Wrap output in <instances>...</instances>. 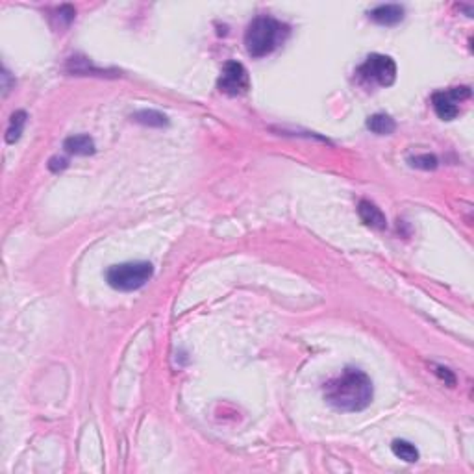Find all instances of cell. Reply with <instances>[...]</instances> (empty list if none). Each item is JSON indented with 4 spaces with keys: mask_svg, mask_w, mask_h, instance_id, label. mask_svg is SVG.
<instances>
[{
    "mask_svg": "<svg viewBox=\"0 0 474 474\" xmlns=\"http://www.w3.org/2000/svg\"><path fill=\"white\" fill-rule=\"evenodd\" d=\"M324 399L339 411H361L372 400V382L363 370L348 367L343 370L341 376L324 386Z\"/></svg>",
    "mask_w": 474,
    "mask_h": 474,
    "instance_id": "1",
    "label": "cell"
},
{
    "mask_svg": "<svg viewBox=\"0 0 474 474\" xmlns=\"http://www.w3.org/2000/svg\"><path fill=\"white\" fill-rule=\"evenodd\" d=\"M290 35V26L269 15H260L247 26L245 48L252 58H263L276 50Z\"/></svg>",
    "mask_w": 474,
    "mask_h": 474,
    "instance_id": "2",
    "label": "cell"
},
{
    "mask_svg": "<svg viewBox=\"0 0 474 474\" xmlns=\"http://www.w3.org/2000/svg\"><path fill=\"white\" fill-rule=\"evenodd\" d=\"M154 274L149 261H128L121 265H113L106 272V280L117 291L141 290Z\"/></svg>",
    "mask_w": 474,
    "mask_h": 474,
    "instance_id": "3",
    "label": "cell"
},
{
    "mask_svg": "<svg viewBox=\"0 0 474 474\" xmlns=\"http://www.w3.org/2000/svg\"><path fill=\"white\" fill-rule=\"evenodd\" d=\"M358 75L367 84H378L382 87L393 86L397 80V64L386 54H370L358 69Z\"/></svg>",
    "mask_w": 474,
    "mask_h": 474,
    "instance_id": "4",
    "label": "cell"
},
{
    "mask_svg": "<svg viewBox=\"0 0 474 474\" xmlns=\"http://www.w3.org/2000/svg\"><path fill=\"white\" fill-rule=\"evenodd\" d=\"M217 87L225 95L241 97L249 91L250 87L249 70L245 69V65L239 64V61H226L222 70H220L219 80H217Z\"/></svg>",
    "mask_w": 474,
    "mask_h": 474,
    "instance_id": "5",
    "label": "cell"
},
{
    "mask_svg": "<svg viewBox=\"0 0 474 474\" xmlns=\"http://www.w3.org/2000/svg\"><path fill=\"white\" fill-rule=\"evenodd\" d=\"M471 97V87H452L448 91H437L432 97V106L439 119L443 121H452L459 115V102L467 100Z\"/></svg>",
    "mask_w": 474,
    "mask_h": 474,
    "instance_id": "6",
    "label": "cell"
},
{
    "mask_svg": "<svg viewBox=\"0 0 474 474\" xmlns=\"http://www.w3.org/2000/svg\"><path fill=\"white\" fill-rule=\"evenodd\" d=\"M359 219L363 220V225L375 228V230H386L388 228V219L382 214V209L375 206L369 200H361L358 206Z\"/></svg>",
    "mask_w": 474,
    "mask_h": 474,
    "instance_id": "7",
    "label": "cell"
},
{
    "mask_svg": "<svg viewBox=\"0 0 474 474\" xmlns=\"http://www.w3.org/2000/svg\"><path fill=\"white\" fill-rule=\"evenodd\" d=\"M369 17L382 26H393L404 19V8L399 6V4H383V6H378L372 12H369Z\"/></svg>",
    "mask_w": 474,
    "mask_h": 474,
    "instance_id": "8",
    "label": "cell"
},
{
    "mask_svg": "<svg viewBox=\"0 0 474 474\" xmlns=\"http://www.w3.org/2000/svg\"><path fill=\"white\" fill-rule=\"evenodd\" d=\"M65 152L75 154V156H91L95 154V141L87 133L82 135H70L64 141Z\"/></svg>",
    "mask_w": 474,
    "mask_h": 474,
    "instance_id": "9",
    "label": "cell"
},
{
    "mask_svg": "<svg viewBox=\"0 0 474 474\" xmlns=\"http://www.w3.org/2000/svg\"><path fill=\"white\" fill-rule=\"evenodd\" d=\"M367 128H369L370 132L378 133V135H389V133L395 132L397 124H395L393 119L389 115H386V113H376V115L369 117Z\"/></svg>",
    "mask_w": 474,
    "mask_h": 474,
    "instance_id": "10",
    "label": "cell"
},
{
    "mask_svg": "<svg viewBox=\"0 0 474 474\" xmlns=\"http://www.w3.org/2000/svg\"><path fill=\"white\" fill-rule=\"evenodd\" d=\"M132 119L135 122H139V124H145V126H154V128H162L169 124L167 117L156 110H141V111H138V113H133Z\"/></svg>",
    "mask_w": 474,
    "mask_h": 474,
    "instance_id": "11",
    "label": "cell"
},
{
    "mask_svg": "<svg viewBox=\"0 0 474 474\" xmlns=\"http://www.w3.org/2000/svg\"><path fill=\"white\" fill-rule=\"evenodd\" d=\"M26 119H28V115H26V111H23V110L15 111V113L12 115V119H10V126H8V132H6V141L10 143V145L21 139V133H23V130H24Z\"/></svg>",
    "mask_w": 474,
    "mask_h": 474,
    "instance_id": "12",
    "label": "cell"
},
{
    "mask_svg": "<svg viewBox=\"0 0 474 474\" xmlns=\"http://www.w3.org/2000/svg\"><path fill=\"white\" fill-rule=\"evenodd\" d=\"M391 448H393L395 456L400 457L402 462L415 463L417 459H419V451L415 448V445H411L410 441H404V439L393 441Z\"/></svg>",
    "mask_w": 474,
    "mask_h": 474,
    "instance_id": "13",
    "label": "cell"
},
{
    "mask_svg": "<svg viewBox=\"0 0 474 474\" xmlns=\"http://www.w3.org/2000/svg\"><path fill=\"white\" fill-rule=\"evenodd\" d=\"M410 165L422 171H434L437 167V158L434 154H419V156L410 158Z\"/></svg>",
    "mask_w": 474,
    "mask_h": 474,
    "instance_id": "14",
    "label": "cell"
},
{
    "mask_svg": "<svg viewBox=\"0 0 474 474\" xmlns=\"http://www.w3.org/2000/svg\"><path fill=\"white\" fill-rule=\"evenodd\" d=\"M67 165H69V162L65 160V158H59V156H54L50 162H48V169L53 171V173H59V171H64V169H67Z\"/></svg>",
    "mask_w": 474,
    "mask_h": 474,
    "instance_id": "15",
    "label": "cell"
}]
</instances>
